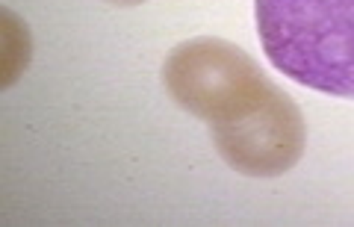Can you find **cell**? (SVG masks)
I'll return each mask as SVG.
<instances>
[{
	"label": "cell",
	"instance_id": "cell-3",
	"mask_svg": "<svg viewBox=\"0 0 354 227\" xmlns=\"http://www.w3.org/2000/svg\"><path fill=\"white\" fill-rule=\"evenodd\" d=\"M218 157L245 177H281L298 166L307 145V124L298 103L281 86L251 112L209 124Z\"/></svg>",
	"mask_w": 354,
	"mask_h": 227
},
{
	"label": "cell",
	"instance_id": "cell-4",
	"mask_svg": "<svg viewBox=\"0 0 354 227\" xmlns=\"http://www.w3.org/2000/svg\"><path fill=\"white\" fill-rule=\"evenodd\" d=\"M0 18H3V45H6L3 48V89H9L30 62V32L24 27V21H18L12 9H3Z\"/></svg>",
	"mask_w": 354,
	"mask_h": 227
},
{
	"label": "cell",
	"instance_id": "cell-5",
	"mask_svg": "<svg viewBox=\"0 0 354 227\" xmlns=\"http://www.w3.org/2000/svg\"><path fill=\"white\" fill-rule=\"evenodd\" d=\"M104 3H109V6H139V3H145V0H104Z\"/></svg>",
	"mask_w": 354,
	"mask_h": 227
},
{
	"label": "cell",
	"instance_id": "cell-2",
	"mask_svg": "<svg viewBox=\"0 0 354 227\" xmlns=\"http://www.w3.org/2000/svg\"><path fill=\"white\" fill-rule=\"evenodd\" d=\"M162 83L177 106L207 124L251 112L274 89L245 50L216 36L177 45L162 62Z\"/></svg>",
	"mask_w": 354,
	"mask_h": 227
},
{
	"label": "cell",
	"instance_id": "cell-1",
	"mask_svg": "<svg viewBox=\"0 0 354 227\" xmlns=\"http://www.w3.org/2000/svg\"><path fill=\"white\" fill-rule=\"evenodd\" d=\"M274 68L307 89L354 97V0H254Z\"/></svg>",
	"mask_w": 354,
	"mask_h": 227
}]
</instances>
